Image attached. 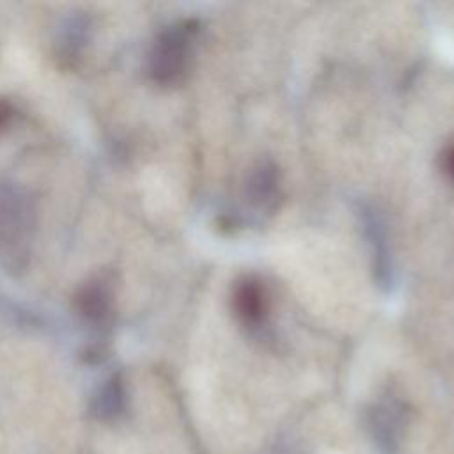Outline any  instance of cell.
Here are the masks:
<instances>
[{"label": "cell", "instance_id": "cell-1", "mask_svg": "<svg viewBox=\"0 0 454 454\" xmlns=\"http://www.w3.org/2000/svg\"><path fill=\"white\" fill-rule=\"evenodd\" d=\"M35 211L20 188L0 186V264L7 271H21L30 257Z\"/></svg>", "mask_w": 454, "mask_h": 454}, {"label": "cell", "instance_id": "cell-2", "mask_svg": "<svg viewBox=\"0 0 454 454\" xmlns=\"http://www.w3.org/2000/svg\"><path fill=\"white\" fill-rule=\"evenodd\" d=\"M192 23L168 27L158 35L149 55L151 78L161 85L179 83L192 62Z\"/></svg>", "mask_w": 454, "mask_h": 454}, {"label": "cell", "instance_id": "cell-3", "mask_svg": "<svg viewBox=\"0 0 454 454\" xmlns=\"http://www.w3.org/2000/svg\"><path fill=\"white\" fill-rule=\"evenodd\" d=\"M76 310L92 328L108 326L114 312V291L103 278L87 282L76 294Z\"/></svg>", "mask_w": 454, "mask_h": 454}, {"label": "cell", "instance_id": "cell-4", "mask_svg": "<svg viewBox=\"0 0 454 454\" xmlns=\"http://www.w3.org/2000/svg\"><path fill=\"white\" fill-rule=\"evenodd\" d=\"M232 309L245 326H259L268 312V300L261 282L250 277L236 282L232 291Z\"/></svg>", "mask_w": 454, "mask_h": 454}, {"label": "cell", "instance_id": "cell-5", "mask_svg": "<svg viewBox=\"0 0 454 454\" xmlns=\"http://www.w3.org/2000/svg\"><path fill=\"white\" fill-rule=\"evenodd\" d=\"M126 406V392L124 383L119 374L112 376L103 387L98 390L92 401V413L101 420H114L121 417Z\"/></svg>", "mask_w": 454, "mask_h": 454}, {"label": "cell", "instance_id": "cell-6", "mask_svg": "<svg viewBox=\"0 0 454 454\" xmlns=\"http://www.w3.org/2000/svg\"><path fill=\"white\" fill-rule=\"evenodd\" d=\"M85 32H87V23L83 18L76 16V18L67 20V23L62 30L60 41H59L62 59H66V60L78 59V55L83 48V43H85Z\"/></svg>", "mask_w": 454, "mask_h": 454}, {"label": "cell", "instance_id": "cell-7", "mask_svg": "<svg viewBox=\"0 0 454 454\" xmlns=\"http://www.w3.org/2000/svg\"><path fill=\"white\" fill-rule=\"evenodd\" d=\"M277 192V174L275 168L270 165H259L254 172L252 177L248 181V193L250 199L259 202V204H266L271 200V197Z\"/></svg>", "mask_w": 454, "mask_h": 454}, {"label": "cell", "instance_id": "cell-8", "mask_svg": "<svg viewBox=\"0 0 454 454\" xmlns=\"http://www.w3.org/2000/svg\"><path fill=\"white\" fill-rule=\"evenodd\" d=\"M11 115H12V108H11V105H9L7 101L0 99V128H4V126L9 122Z\"/></svg>", "mask_w": 454, "mask_h": 454}, {"label": "cell", "instance_id": "cell-9", "mask_svg": "<svg viewBox=\"0 0 454 454\" xmlns=\"http://www.w3.org/2000/svg\"><path fill=\"white\" fill-rule=\"evenodd\" d=\"M443 161H445V170H447V174H449L450 179L454 181V144L447 149Z\"/></svg>", "mask_w": 454, "mask_h": 454}]
</instances>
